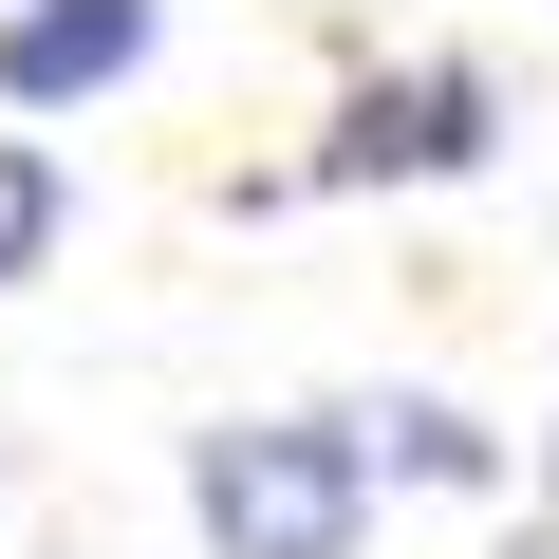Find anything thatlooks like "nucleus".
Listing matches in <instances>:
<instances>
[{
  "label": "nucleus",
  "instance_id": "1",
  "mask_svg": "<svg viewBox=\"0 0 559 559\" xmlns=\"http://www.w3.org/2000/svg\"><path fill=\"white\" fill-rule=\"evenodd\" d=\"M187 522H205V559H355L373 466L336 411H224V429H187Z\"/></svg>",
  "mask_w": 559,
  "mask_h": 559
},
{
  "label": "nucleus",
  "instance_id": "2",
  "mask_svg": "<svg viewBox=\"0 0 559 559\" xmlns=\"http://www.w3.org/2000/svg\"><path fill=\"white\" fill-rule=\"evenodd\" d=\"M466 168H503V75L485 57H411V75H355L336 131L280 187H466Z\"/></svg>",
  "mask_w": 559,
  "mask_h": 559
},
{
  "label": "nucleus",
  "instance_id": "3",
  "mask_svg": "<svg viewBox=\"0 0 559 559\" xmlns=\"http://www.w3.org/2000/svg\"><path fill=\"white\" fill-rule=\"evenodd\" d=\"M150 57H168V0H0V112H20V131L131 94Z\"/></svg>",
  "mask_w": 559,
  "mask_h": 559
},
{
  "label": "nucleus",
  "instance_id": "4",
  "mask_svg": "<svg viewBox=\"0 0 559 559\" xmlns=\"http://www.w3.org/2000/svg\"><path fill=\"white\" fill-rule=\"evenodd\" d=\"M336 429H355V466H373V485H448V503H485V485H503V429H485L466 392H373V411H336Z\"/></svg>",
  "mask_w": 559,
  "mask_h": 559
},
{
  "label": "nucleus",
  "instance_id": "5",
  "mask_svg": "<svg viewBox=\"0 0 559 559\" xmlns=\"http://www.w3.org/2000/svg\"><path fill=\"white\" fill-rule=\"evenodd\" d=\"M57 224H75L57 131H0V280H38V261H57Z\"/></svg>",
  "mask_w": 559,
  "mask_h": 559
},
{
  "label": "nucleus",
  "instance_id": "6",
  "mask_svg": "<svg viewBox=\"0 0 559 559\" xmlns=\"http://www.w3.org/2000/svg\"><path fill=\"white\" fill-rule=\"evenodd\" d=\"M540 503H559V429H540Z\"/></svg>",
  "mask_w": 559,
  "mask_h": 559
},
{
  "label": "nucleus",
  "instance_id": "7",
  "mask_svg": "<svg viewBox=\"0 0 559 559\" xmlns=\"http://www.w3.org/2000/svg\"><path fill=\"white\" fill-rule=\"evenodd\" d=\"M522 559H559V522H540V540H522Z\"/></svg>",
  "mask_w": 559,
  "mask_h": 559
}]
</instances>
